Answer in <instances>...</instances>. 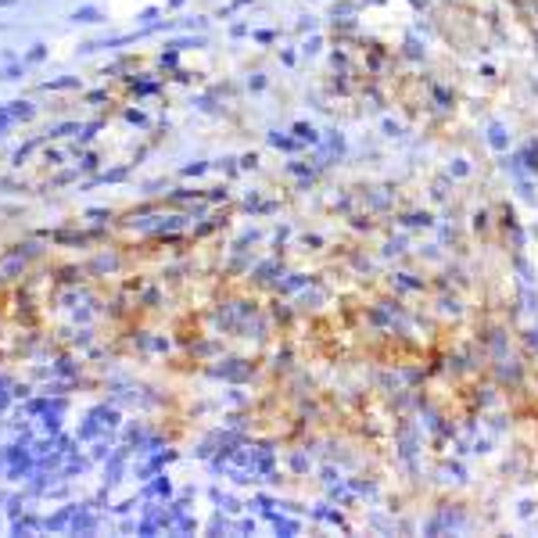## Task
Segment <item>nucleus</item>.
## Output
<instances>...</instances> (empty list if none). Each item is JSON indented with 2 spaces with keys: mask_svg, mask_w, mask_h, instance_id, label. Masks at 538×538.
Segmentation results:
<instances>
[{
  "mask_svg": "<svg viewBox=\"0 0 538 538\" xmlns=\"http://www.w3.org/2000/svg\"><path fill=\"white\" fill-rule=\"evenodd\" d=\"M7 112H11V119H29V115H33V108L22 104V101H14V108H7Z\"/></svg>",
  "mask_w": 538,
  "mask_h": 538,
  "instance_id": "1",
  "label": "nucleus"
},
{
  "mask_svg": "<svg viewBox=\"0 0 538 538\" xmlns=\"http://www.w3.org/2000/svg\"><path fill=\"white\" fill-rule=\"evenodd\" d=\"M72 18H75V22H97V11H94V7H83V11H75Z\"/></svg>",
  "mask_w": 538,
  "mask_h": 538,
  "instance_id": "3",
  "label": "nucleus"
},
{
  "mask_svg": "<svg viewBox=\"0 0 538 538\" xmlns=\"http://www.w3.org/2000/svg\"><path fill=\"white\" fill-rule=\"evenodd\" d=\"M0 499H4V495H0Z\"/></svg>",
  "mask_w": 538,
  "mask_h": 538,
  "instance_id": "4",
  "label": "nucleus"
},
{
  "mask_svg": "<svg viewBox=\"0 0 538 538\" xmlns=\"http://www.w3.org/2000/svg\"><path fill=\"white\" fill-rule=\"evenodd\" d=\"M68 517H72V506H65V510H61L58 517H51V520H47V528H61V524H65Z\"/></svg>",
  "mask_w": 538,
  "mask_h": 538,
  "instance_id": "2",
  "label": "nucleus"
}]
</instances>
